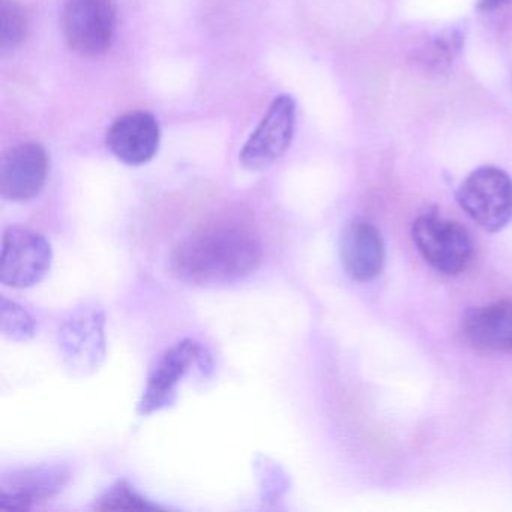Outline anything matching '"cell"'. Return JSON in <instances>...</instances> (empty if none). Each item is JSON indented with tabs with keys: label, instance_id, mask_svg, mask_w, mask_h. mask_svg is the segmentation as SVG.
Returning <instances> with one entry per match:
<instances>
[{
	"label": "cell",
	"instance_id": "cell-1",
	"mask_svg": "<svg viewBox=\"0 0 512 512\" xmlns=\"http://www.w3.org/2000/svg\"><path fill=\"white\" fill-rule=\"evenodd\" d=\"M259 239L239 224H211L179 242L170 271L182 283L215 287L244 280L260 265Z\"/></svg>",
	"mask_w": 512,
	"mask_h": 512
},
{
	"label": "cell",
	"instance_id": "cell-2",
	"mask_svg": "<svg viewBox=\"0 0 512 512\" xmlns=\"http://www.w3.org/2000/svg\"><path fill=\"white\" fill-rule=\"evenodd\" d=\"M461 209L490 233L512 221V179L497 167H481L470 173L458 188Z\"/></svg>",
	"mask_w": 512,
	"mask_h": 512
},
{
	"label": "cell",
	"instance_id": "cell-3",
	"mask_svg": "<svg viewBox=\"0 0 512 512\" xmlns=\"http://www.w3.org/2000/svg\"><path fill=\"white\" fill-rule=\"evenodd\" d=\"M412 239L425 263L439 274H461L472 259V239L455 221L437 215L419 217L413 223Z\"/></svg>",
	"mask_w": 512,
	"mask_h": 512
},
{
	"label": "cell",
	"instance_id": "cell-4",
	"mask_svg": "<svg viewBox=\"0 0 512 512\" xmlns=\"http://www.w3.org/2000/svg\"><path fill=\"white\" fill-rule=\"evenodd\" d=\"M49 239L34 230L11 227L2 245L0 280L13 289H28L44 280L52 268Z\"/></svg>",
	"mask_w": 512,
	"mask_h": 512
},
{
	"label": "cell",
	"instance_id": "cell-5",
	"mask_svg": "<svg viewBox=\"0 0 512 512\" xmlns=\"http://www.w3.org/2000/svg\"><path fill=\"white\" fill-rule=\"evenodd\" d=\"M65 38L74 52L97 58L112 47L116 11L110 0H68L62 16Z\"/></svg>",
	"mask_w": 512,
	"mask_h": 512
},
{
	"label": "cell",
	"instance_id": "cell-6",
	"mask_svg": "<svg viewBox=\"0 0 512 512\" xmlns=\"http://www.w3.org/2000/svg\"><path fill=\"white\" fill-rule=\"evenodd\" d=\"M295 121L293 98L290 95L275 98L239 154L242 166L248 170H263L283 157L292 143Z\"/></svg>",
	"mask_w": 512,
	"mask_h": 512
},
{
	"label": "cell",
	"instance_id": "cell-7",
	"mask_svg": "<svg viewBox=\"0 0 512 512\" xmlns=\"http://www.w3.org/2000/svg\"><path fill=\"white\" fill-rule=\"evenodd\" d=\"M209 356L194 340H184L167 350L152 370L148 379L139 412L142 415L158 412L170 406L178 394L182 380L194 367H208Z\"/></svg>",
	"mask_w": 512,
	"mask_h": 512
},
{
	"label": "cell",
	"instance_id": "cell-8",
	"mask_svg": "<svg viewBox=\"0 0 512 512\" xmlns=\"http://www.w3.org/2000/svg\"><path fill=\"white\" fill-rule=\"evenodd\" d=\"M49 175V158L40 143L11 149L0 166V191L11 202H28L43 191Z\"/></svg>",
	"mask_w": 512,
	"mask_h": 512
},
{
	"label": "cell",
	"instance_id": "cell-9",
	"mask_svg": "<svg viewBox=\"0 0 512 512\" xmlns=\"http://www.w3.org/2000/svg\"><path fill=\"white\" fill-rule=\"evenodd\" d=\"M70 473L61 466H37L4 475L0 482V508L26 511L64 490Z\"/></svg>",
	"mask_w": 512,
	"mask_h": 512
},
{
	"label": "cell",
	"instance_id": "cell-10",
	"mask_svg": "<svg viewBox=\"0 0 512 512\" xmlns=\"http://www.w3.org/2000/svg\"><path fill=\"white\" fill-rule=\"evenodd\" d=\"M344 271L356 281H371L385 268V242L379 230L365 220H353L344 227L340 242Z\"/></svg>",
	"mask_w": 512,
	"mask_h": 512
},
{
	"label": "cell",
	"instance_id": "cell-11",
	"mask_svg": "<svg viewBox=\"0 0 512 512\" xmlns=\"http://www.w3.org/2000/svg\"><path fill=\"white\" fill-rule=\"evenodd\" d=\"M107 148L130 166L149 163L160 146L157 119L145 112L128 113L116 119L107 131Z\"/></svg>",
	"mask_w": 512,
	"mask_h": 512
},
{
	"label": "cell",
	"instance_id": "cell-12",
	"mask_svg": "<svg viewBox=\"0 0 512 512\" xmlns=\"http://www.w3.org/2000/svg\"><path fill=\"white\" fill-rule=\"evenodd\" d=\"M464 340L482 352L512 353V301L472 308L461 320Z\"/></svg>",
	"mask_w": 512,
	"mask_h": 512
},
{
	"label": "cell",
	"instance_id": "cell-13",
	"mask_svg": "<svg viewBox=\"0 0 512 512\" xmlns=\"http://www.w3.org/2000/svg\"><path fill=\"white\" fill-rule=\"evenodd\" d=\"M104 317L101 311L82 310L73 314L61 332L62 347L71 364L95 368L104 358Z\"/></svg>",
	"mask_w": 512,
	"mask_h": 512
},
{
	"label": "cell",
	"instance_id": "cell-14",
	"mask_svg": "<svg viewBox=\"0 0 512 512\" xmlns=\"http://www.w3.org/2000/svg\"><path fill=\"white\" fill-rule=\"evenodd\" d=\"M0 331L8 340L23 343L34 337L37 332V323L22 305L4 296L0 304Z\"/></svg>",
	"mask_w": 512,
	"mask_h": 512
},
{
	"label": "cell",
	"instance_id": "cell-15",
	"mask_svg": "<svg viewBox=\"0 0 512 512\" xmlns=\"http://www.w3.org/2000/svg\"><path fill=\"white\" fill-rule=\"evenodd\" d=\"M0 46L4 52L17 49L28 32L25 10L14 0H2L0 4Z\"/></svg>",
	"mask_w": 512,
	"mask_h": 512
},
{
	"label": "cell",
	"instance_id": "cell-16",
	"mask_svg": "<svg viewBox=\"0 0 512 512\" xmlns=\"http://www.w3.org/2000/svg\"><path fill=\"white\" fill-rule=\"evenodd\" d=\"M158 506L152 505L148 500L143 499L139 493L131 488L127 482L121 481L113 485L100 499L98 509L103 511H122V509H155Z\"/></svg>",
	"mask_w": 512,
	"mask_h": 512
},
{
	"label": "cell",
	"instance_id": "cell-17",
	"mask_svg": "<svg viewBox=\"0 0 512 512\" xmlns=\"http://www.w3.org/2000/svg\"><path fill=\"white\" fill-rule=\"evenodd\" d=\"M508 2H512V0H479V8L484 11L496 10V8L506 5Z\"/></svg>",
	"mask_w": 512,
	"mask_h": 512
}]
</instances>
